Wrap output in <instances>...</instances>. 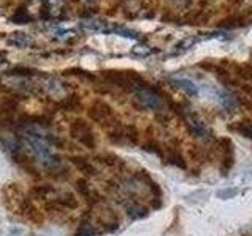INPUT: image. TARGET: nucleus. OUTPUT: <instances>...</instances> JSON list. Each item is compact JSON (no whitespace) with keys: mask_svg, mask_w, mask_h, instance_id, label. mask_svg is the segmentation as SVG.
Here are the masks:
<instances>
[{"mask_svg":"<svg viewBox=\"0 0 252 236\" xmlns=\"http://www.w3.org/2000/svg\"><path fill=\"white\" fill-rule=\"evenodd\" d=\"M57 191L54 186H49V184H46V186H36V187H33L32 189V195L33 197H36V199H47L49 200L51 197L54 195V192Z\"/></svg>","mask_w":252,"mask_h":236,"instance_id":"obj_6","label":"nucleus"},{"mask_svg":"<svg viewBox=\"0 0 252 236\" xmlns=\"http://www.w3.org/2000/svg\"><path fill=\"white\" fill-rule=\"evenodd\" d=\"M71 162L74 164V167L79 170L85 173V175H96V169H94V165H92L90 161L84 159V157H71Z\"/></svg>","mask_w":252,"mask_h":236,"instance_id":"obj_5","label":"nucleus"},{"mask_svg":"<svg viewBox=\"0 0 252 236\" xmlns=\"http://www.w3.org/2000/svg\"><path fill=\"white\" fill-rule=\"evenodd\" d=\"M134 94H136V99L140 102V104L144 107H147V109H150V110H161L164 107V102H162L159 94L155 93L153 90H150V88H145V87L136 88Z\"/></svg>","mask_w":252,"mask_h":236,"instance_id":"obj_2","label":"nucleus"},{"mask_svg":"<svg viewBox=\"0 0 252 236\" xmlns=\"http://www.w3.org/2000/svg\"><path fill=\"white\" fill-rule=\"evenodd\" d=\"M189 129H191V132L194 134L195 137H199V139H207L208 137V129H207V126H205L199 118L197 117H192V118H189Z\"/></svg>","mask_w":252,"mask_h":236,"instance_id":"obj_4","label":"nucleus"},{"mask_svg":"<svg viewBox=\"0 0 252 236\" xmlns=\"http://www.w3.org/2000/svg\"><path fill=\"white\" fill-rule=\"evenodd\" d=\"M77 189H79V192H81L87 200H90V197H92V191H90V186L89 183H87L85 179H79L77 183H76Z\"/></svg>","mask_w":252,"mask_h":236,"instance_id":"obj_11","label":"nucleus"},{"mask_svg":"<svg viewBox=\"0 0 252 236\" xmlns=\"http://www.w3.org/2000/svg\"><path fill=\"white\" fill-rule=\"evenodd\" d=\"M175 84L181 90H185L188 94H191V96H195L197 94V85H194V82L188 81V79H178V81H175Z\"/></svg>","mask_w":252,"mask_h":236,"instance_id":"obj_10","label":"nucleus"},{"mask_svg":"<svg viewBox=\"0 0 252 236\" xmlns=\"http://www.w3.org/2000/svg\"><path fill=\"white\" fill-rule=\"evenodd\" d=\"M126 212H128V216L131 219H142V217H145L148 214V211L145 206H142V205L139 203H131L126 206Z\"/></svg>","mask_w":252,"mask_h":236,"instance_id":"obj_7","label":"nucleus"},{"mask_svg":"<svg viewBox=\"0 0 252 236\" xmlns=\"http://www.w3.org/2000/svg\"><path fill=\"white\" fill-rule=\"evenodd\" d=\"M49 206H62V208H68V209H76L77 208V199L68 192V191H55L54 195L49 199Z\"/></svg>","mask_w":252,"mask_h":236,"instance_id":"obj_3","label":"nucleus"},{"mask_svg":"<svg viewBox=\"0 0 252 236\" xmlns=\"http://www.w3.org/2000/svg\"><path fill=\"white\" fill-rule=\"evenodd\" d=\"M71 136L76 140H79L84 147L87 148H96V139H94V134L90 129V126L82 120H76L71 124Z\"/></svg>","mask_w":252,"mask_h":236,"instance_id":"obj_1","label":"nucleus"},{"mask_svg":"<svg viewBox=\"0 0 252 236\" xmlns=\"http://www.w3.org/2000/svg\"><path fill=\"white\" fill-rule=\"evenodd\" d=\"M96 235H98L96 227H93L89 220H84V222L77 227V230L74 233V236H96Z\"/></svg>","mask_w":252,"mask_h":236,"instance_id":"obj_8","label":"nucleus"},{"mask_svg":"<svg viewBox=\"0 0 252 236\" xmlns=\"http://www.w3.org/2000/svg\"><path fill=\"white\" fill-rule=\"evenodd\" d=\"M238 131L243 134L244 137H248V139H251V140H252V123L244 121L241 126H238Z\"/></svg>","mask_w":252,"mask_h":236,"instance_id":"obj_13","label":"nucleus"},{"mask_svg":"<svg viewBox=\"0 0 252 236\" xmlns=\"http://www.w3.org/2000/svg\"><path fill=\"white\" fill-rule=\"evenodd\" d=\"M236 195V189H224V191H219L218 192V197L219 199H222V200H225V199H232V197H235Z\"/></svg>","mask_w":252,"mask_h":236,"instance_id":"obj_14","label":"nucleus"},{"mask_svg":"<svg viewBox=\"0 0 252 236\" xmlns=\"http://www.w3.org/2000/svg\"><path fill=\"white\" fill-rule=\"evenodd\" d=\"M169 161H170V164L177 165V167H180V169H185V167H186V164H185V161H183V157L180 156V153H175V151H173V153L169 156Z\"/></svg>","mask_w":252,"mask_h":236,"instance_id":"obj_12","label":"nucleus"},{"mask_svg":"<svg viewBox=\"0 0 252 236\" xmlns=\"http://www.w3.org/2000/svg\"><path fill=\"white\" fill-rule=\"evenodd\" d=\"M44 88L49 91L51 94H54V96H62L63 93H65V90H63L62 84L57 81V79H49V81H46L44 84Z\"/></svg>","mask_w":252,"mask_h":236,"instance_id":"obj_9","label":"nucleus"}]
</instances>
